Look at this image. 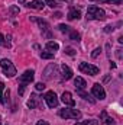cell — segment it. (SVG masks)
<instances>
[{"label":"cell","mask_w":123,"mask_h":125,"mask_svg":"<svg viewBox=\"0 0 123 125\" xmlns=\"http://www.w3.org/2000/svg\"><path fill=\"white\" fill-rule=\"evenodd\" d=\"M87 19L88 21H104L106 19V12L97 6H88L87 10Z\"/></svg>","instance_id":"obj_1"},{"label":"cell","mask_w":123,"mask_h":125,"mask_svg":"<svg viewBox=\"0 0 123 125\" xmlns=\"http://www.w3.org/2000/svg\"><path fill=\"white\" fill-rule=\"evenodd\" d=\"M33 77H35V71H33V70H26V71L20 76V79H19V94H20V96L25 93L26 84L31 83V82H33Z\"/></svg>","instance_id":"obj_2"},{"label":"cell","mask_w":123,"mask_h":125,"mask_svg":"<svg viewBox=\"0 0 123 125\" xmlns=\"http://www.w3.org/2000/svg\"><path fill=\"white\" fill-rule=\"evenodd\" d=\"M0 67L3 70V74L6 77H15L16 74V67L13 65V62L10 60H0Z\"/></svg>","instance_id":"obj_3"},{"label":"cell","mask_w":123,"mask_h":125,"mask_svg":"<svg viewBox=\"0 0 123 125\" xmlns=\"http://www.w3.org/2000/svg\"><path fill=\"white\" fill-rule=\"evenodd\" d=\"M60 116L65 118V119H78V118H81V112L77 109H61Z\"/></svg>","instance_id":"obj_4"},{"label":"cell","mask_w":123,"mask_h":125,"mask_svg":"<svg viewBox=\"0 0 123 125\" xmlns=\"http://www.w3.org/2000/svg\"><path fill=\"white\" fill-rule=\"evenodd\" d=\"M80 71L81 73H86V74H90V76H97L98 74V67L93 65V64H88V62H81L80 64Z\"/></svg>","instance_id":"obj_5"},{"label":"cell","mask_w":123,"mask_h":125,"mask_svg":"<svg viewBox=\"0 0 123 125\" xmlns=\"http://www.w3.org/2000/svg\"><path fill=\"white\" fill-rule=\"evenodd\" d=\"M44 99H45V102H46V105H48V108H57L58 106V97H57V94L55 92H46L45 96H44Z\"/></svg>","instance_id":"obj_6"},{"label":"cell","mask_w":123,"mask_h":125,"mask_svg":"<svg viewBox=\"0 0 123 125\" xmlns=\"http://www.w3.org/2000/svg\"><path fill=\"white\" fill-rule=\"evenodd\" d=\"M91 93H93V96H94V97H97V99H100V100L106 99V92H104V89H103V86H101L100 83L93 84Z\"/></svg>","instance_id":"obj_7"},{"label":"cell","mask_w":123,"mask_h":125,"mask_svg":"<svg viewBox=\"0 0 123 125\" xmlns=\"http://www.w3.org/2000/svg\"><path fill=\"white\" fill-rule=\"evenodd\" d=\"M61 100L65 105H68V106H74L75 105V100L72 99V94L70 93V92H64L61 96Z\"/></svg>","instance_id":"obj_8"},{"label":"cell","mask_w":123,"mask_h":125,"mask_svg":"<svg viewBox=\"0 0 123 125\" xmlns=\"http://www.w3.org/2000/svg\"><path fill=\"white\" fill-rule=\"evenodd\" d=\"M52 74H54V76L57 74V65H55V64H49V65L46 67V70L44 71V77H45V79H52Z\"/></svg>","instance_id":"obj_9"},{"label":"cell","mask_w":123,"mask_h":125,"mask_svg":"<svg viewBox=\"0 0 123 125\" xmlns=\"http://www.w3.org/2000/svg\"><path fill=\"white\" fill-rule=\"evenodd\" d=\"M61 76L64 80H70L71 77H72V70L68 67V65H65V64H62L61 65Z\"/></svg>","instance_id":"obj_10"},{"label":"cell","mask_w":123,"mask_h":125,"mask_svg":"<svg viewBox=\"0 0 123 125\" xmlns=\"http://www.w3.org/2000/svg\"><path fill=\"white\" fill-rule=\"evenodd\" d=\"M26 6H28V7H31V9L42 10V9H44V6H45V3H44V0H32V1H29V3H26Z\"/></svg>","instance_id":"obj_11"},{"label":"cell","mask_w":123,"mask_h":125,"mask_svg":"<svg viewBox=\"0 0 123 125\" xmlns=\"http://www.w3.org/2000/svg\"><path fill=\"white\" fill-rule=\"evenodd\" d=\"M67 18H68L70 21L80 19V18H81V12H80L77 7H71V9H70V12H68V15H67Z\"/></svg>","instance_id":"obj_12"},{"label":"cell","mask_w":123,"mask_h":125,"mask_svg":"<svg viewBox=\"0 0 123 125\" xmlns=\"http://www.w3.org/2000/svg\"><path fill=\"white\" fill-rule=\"evenodd\" d=\"M32 21H33V22H38V23H39V26H41V29H42L44 32H46V35L49 36V33H48V31H49V23H48L46 21L39 19V18H32Z\"/></svg>","instance_id":"obj_13"},{"label":"cell","mask_w":123,"mask_h":125,"mask_svg":"<svg viewBox=\"0 0 123 125\" xmlns=\"http://www.w3.org/2000/svg\"><path fill=\"white\" fill-rule=\"evenodd\" d=\"M74 86H75L77 90H84L86 86H87V83H86V80H84L83 77H77V79L74 80Z\"/></svg>","instance_id":"obj_14"},{"label":"cell","mask_w":123,"mask_h":125,"mask_svg":"<svg viewBox=\"0 0 123 125\" xmlns=\"http://www.w3.org/2000/svg\"><path fill=\"white\" fill-rule=\"evenodd\" d=\"M38 105H39V97H38L36 94H32L31 99L28 100V108H31V109H35Z\"/></svg>","instance_id":"obj_15"},{"label":"cell","mask_w":123,"mask_h":125,"mask_svg":"<svg viewBox=\"0 0 123 125\" xmlns=\"http://www.w3.org/2000/svg\"><path fill=\"white\" fill-rule=\"evenodd\" d=\"M77 93H78V96H81V97H83L84 100H88L90 103H94V102H96V100L93 99L91 96H90V94H88V93H86L84 90H77Z\"/></svg>","instance_id":"obj_16"},{"label":"cell","mask_w":123,"mask_h":125,"mask_svg":"<svg viewBox=\"0 0 123 125\" xmlns=\"http://www.w3.org/2000/svg\"><path fill=\"white\" fill-rule=\"evenodd\" d=\"M58 48H60V45H58L57 42H54V41H49V42L46 44V50H49L51 52H55V51H58Z\"/></svg>","instance_id":"obj_17"},{"label":"cell","mask_w":123,"mask_h":125,"mask_svg":"<svg viewBox=\"0 0 123 125\" xmlns=\"http://www.w3.org/2000/svg\"><path fill=\"white\" fill-rule=\"evenodd\" d=\"M41 58H44V60H51V58H54V52H51V51H42V52H41Z\"/></svg>","instance_id":"obj_18"},{"label":"cell","mask_w":123,"mask_h":125,"mask_svg":"<svg viewBox=\"0 0 123 125\" xmlns=\"http://www.w3.org/2000/svg\"><path fill=\"white\" fill-rule=\"evenodd\" d=\"M70 39H72V41H80V33L77 31H70Z\"/></svg>","instance_id":"obj_19"},{"label":"cell","mask_w":123,"mask_h":125,"mask_svg":"<svg viewBox=\"0 0 123 125\" xmlns=\"http://www.w3.org/2000/svg\"><path fill=\"white\" fill-rule=\"evenodd\" d=\"M44 3H46V4H48L49 7H52V9H54V7H58V6H60V4H58V3H57L55 0H44Z\"/></svg>","instance_id":"obj_20"},{"label":"cell","mask_w":123,"mask_h":125,"mask_svg":"<svg viewBox=\"0 0 123 125\" xmlns=\"http://www.w3.org/2000/svg\"><path fill=\"white\" fill-rule=\"evenodd\" d=\"M98 3H112V4H122V0H98Z\"/></svg>","instance_id":"obj_21"},{"label":"cell","mask_w":123,"mask_h":125,"mask_svg":"<svg viewBox=\"0 0 123 125\" xmlns=\"http://www.w3.org/2000/svg\"><path fill=\"white\" fill-rule=\"evenodd\" d=\"M96 124H97L96 121L90 119V121H81V122H77V124H74V125H96Z\"/></svg>","instance_id":"obj_22"},{"label":"cell","mask_w":123,"mask_h":125,"mask_svg":"<svg viewBox=\"0 0 123 125\" xmlns=\"http://www.w3.org/2000/svg\"><path fill=\"white\" fill-rule=\"evenodd\" d=\"M3 90H4V83L0 82V103H4V100H3Z\"/></svg>","instance_id":"obj_23"},{"label":"cell","mask_w":123,"mask_h":125,"mask_svg":"<svg viewBox=\"0 0 123 125\" xmlns=\"http://www.w3.org/2000/svg\"><path fill=\"white\" fill-rule=\"evenodd\" d=\"M58 29H60L61 32H70V31H71V28H70V26H67V25H64V23H61V25L58 26Z\"/></svg>","instance_id":"obj_24"},{"label":"cell","mask_w":123,"mask_h":125,"mask_svg":"<svg viewBox=\"0 0 123 125\" xmlns=\"http://www.w3.org/2000/svg\"><path fill=\"white\" fill-rule=\"evenodd\" d=\"M65 54H68V55H74V54H75V50L71 48V47H67V48H65Z\"/></svg>","instance_id":"obj_25"},{"label":"cell","mask_w":123,"mask_h":125,"mask_svg":"<svg viewBox=\"0 0 123 125\" xmlns=\"http://www.w3.org/2000/svg\"><path fill=\"white\" fill-rule=\"evenodd\" d=\"M35 87H36V90H44V89H45V84H44L42 82H39V83L35 84Z\"/></svg>","instance_id":"obj_26"},{"label":"cell","mask_w":123,"mask_h":125,"mask_svg":"<svg viewBox=\"0 0 123 125\" xmlns=\"http://www.w3.org/2000/svg\"><path fill=\"white\" fill-rule=\"evenodd\" d=\"M100 52H101V48H96V50H94V51H93L91 57H93V58H96V57H97V55H98V54H100Z\"/></svg>","instance_id":"obj_27"},{"label":"cell","mask_w":123,"mask_h":125,"mask_svg":"<svg viewBox=\"0 0 123 125\" xmlns=\"http://www.w3.org/2000/svg\"><path fill=\"white\" fill-rule=\"evenodd\" d=\"M10 13H13V15L19 13V7H16V6H12V7H10Z\"/></svg>","instance_id":"obj_28"},{"label":"cell","mask_w":123,"mask_h":125,"mask_svg":"<svg viewBox=\"0 0 123 125\" xmlns=\"http://www.w3.org/2000/svg\"><path fill=\"white\" fill-rule=\"evenodd\" d=\"M106 124L107 125H114V119H113V118H106Z\"/></svg>","instance_id":"obj_29"},{"label":"cell","mask_w":123,"mask_h":125,"mask_svg":"<svg viewBox=\"0 0 123 125\" xmlns=\"http://www.w3.org/2000/svg\"><path fill=\"white\" fill-rule=\"evenodd\" d=\"M113 29H114V28H113L112 25H107V26L104 28V32H107V33H109V32H113Z\"/></svg>","instance_id":"obj_30"},{"label":"cell","mask_w":123,"mask_h":125,"mask_svg":"<svg viewBox=\"0 0 123 125\" xmlns=\"http://www.w3.org/2000/svg\"><path fill=\"white\" fill-rule=\"evenodd\" d=\"M116 51H117V58L122 60V50H116Z\"/></svg>","instance_id":"obj_31"},{"label":"cell","mask_w":123,"mask_h":125,"mask_svg":"<svg viewBox=\"0 0 123 125\" xmlns=\"http://www.w3.org/2000/svg\"><path fill=\"white\" fill-rule=\"evenodd\" d=\"M0 45H4V36L0 33Z\"/></svg>","instance_id":"obj_32"},{"label":"cell","mask_w":123,"mask_h":125,"mask_svg":"<svg viewBox=\"0 0 123 125\" xmlns=\"http://www.w3.org/2000/svg\"><path fill=\"white\" fill-rule=\"evenodd\" d=\"M36 125H49V124H48L46 121H38V124Z\"/></svg>","instance_id":"obj_33"},{"label":"cell","mask_w":123,"mask_h":125,"mask_svg":"<svg viewBox=\"0 0 123 125\" xmlns=\"http://www.w3.org/2000/svg\"><path fill=\"white\" fill-rule=\"evenodd\" d=\"M101 118H103V119H106V118H107V114H106V111H103V112H101Z\"/></svg>","instance_id":"obj_34"},{"label":"cell","mask_w":123,"mask_h":125,"mask_svg":"<svg viewBox=\"0 0 123 125\" xmlns=\"http://www.w3.org/2000/svg\"><path fill=\"white\" fill-rule=\"evenodd\" d=\"M54 16H55V18H61L62 15H61V13H60V12H57V13H55V15H54Z\"/></svg>","instance_id":"obj_35"},{"label":"cell","mask_w":123,"mask_h":125,"mask_svg":"<svg viewBox=\"0 0 123 125\" xmlns=\"http://www.w3.org/2000/svg\"><path fill=\"white\" fill-rule=\"evenodd\" d=\"M19 1H20V3H25V0H19Z\"/></svg>","instance_id":"obj_36"},{"label":"cell","mask_w":123,"mask_h":125,"mask_svg":"<svg viewBox=\"0 0 123 125\" xmlns=\"http://www.w3.org/2000/svg\"><path fill=\"white\" fill-rule=\"evenodd\" d=\"M64 1H72V0H64Z\"/></svg>","instance_id":"obj_37"},{"label":"cell","mask_w":123,"mask_h":125,"mask_svg":"<svg viewBox=\"0 0 123 125\" xmlns=\"http://www.w3.org/2000/svg\"><path fill=\"white\" fill-rule=\"evenodd\" d=\"M0 125H1V121H0Z\"/></svg>","instance_id":"obj_38"}]
</instances>
